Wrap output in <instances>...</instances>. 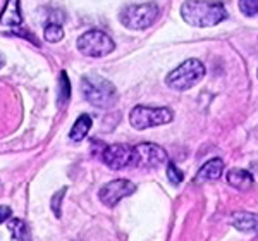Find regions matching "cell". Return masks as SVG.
<instances>
[{"label":"cell","instance_id":"6da1fadb","mask_svg":"<svg viewBox=\"0 0 258 241\" xmlns=\"http://www.w3.org/2000/svg\"><path fill=\"white\" fill-rule=\"evenodd\" d=\"M181 18L191 26L210 28L227 19V11L217 0H186L181 7Z\"/></svg>","mask_w":258,"mask_h":241},{"label":"cell","instance_id":"7402d4cb","mask_svg":"<svg viewBox=\"0 0 258 241\" xmlns=\"http://www.w3.org/2000/svg\"><path fill=\"white\" fill-rule=\"evenodd\" d=\"M4 64H6V57L0 53V68H4Z\"/></svg>","mask_w":258,"mask_h":241},{"label":"cell","instance_id":"9c48e42d","mask_svg":"<svg viewBox=\"0 0 258 241\" xmlns=\"http://www.w3.org/2000/svg\"><path fill=\"white\" fill-rule=\"evenodd\" d=\"M102 160L107 167L120 171V169L129 167L131 160V147L127 145H107L102 150Z\"/></svg>","mask_w":258,"mask_h":241},{"label":"cell","instance_id":"ac0fdd59","mask_svg":"<svg viewBox=\"0 0 258 241\" xmlns=\"http://www.w3.org/2000/svg\"><path fill=\"white\" fill-rule=\"evenodd\" d=\"M239 11L246 18H256L258 14V0H239Z\"/></svg>","mask_w":258,"mask_h":241},{"label":"cell","instance_id":"7c38bea8","mask_svg":"<svg viewBox=\"0 0 258 241\" xmlns=\"http://www.w3.org/2000/svg\"><path fill=\"white\" fill-rule=\"evenodd\" d=\"M226 179L232 188L243 190V191L249 190L253 186V183H255L253 174L244 171V169H231V171H227L226 174Z\"/></svg>","mask_w":258,"mask_h":241},{"label":"cell","instance_id":"5bb4252c","mask_svg":"<svg viewBox=\"0 0 258 241\" xmlns=\"http://www.w3.org/2000/svg\"><path fill=\"white\" fill-rule=\"evenodd\" d=\"M232 224H234L236 229H239L243 232H256V215L251 214V212H239V214H234Z\"/></svg>","mask_w":258,"mask_h":241},{"label":"cell","instance_id":"ffe728a7","mask_svg":"<svg viewBox=\"0 0 258 241\" xmlns=\"http://www.w3.org/2000/svg\"><path fill=\"white\" fill-rule=\"evenodd\" d=\"M64 193H66V188H62L60 191H57V193L53 195V198H52V210H53V214H55L57 217H60L59 203H60V198L64 197Z\"/></svg>","mask_w":258,"mask_h":241},{"label":"cell","instance_id":"d6986e66","mask_svg":"<svg viewBox=\"0 0 258 241\" xmlns=\"http://www.w3.org/2000/svg\"><path fill=\"white\" fill-rule=\"evenodd\" d=\"M167 177L174 186H179L182 183V179H184V174H182V171L176 164L170 162V164H167Z\"/></svg>","mask_w":258,"mask_h":241},{"label":"cell","instance_id":"7a4b0ae2","mask_svg":"<svg viewBox=\"0 0 258 241\" xmlns=\"http://www.w3.org/2000/svg\"><path fill=\"white\" fill-rule=\"evenodd\" d=\"M81 93L86 102L98 109H110L117 102V90L102 76H85L81 80Z\"/></svg>","mask_w":258,"mask_h":241},{"label":"cell","instance_id":"44dd1931","mask_svg":"<svg viewBox=\"0 0 258 241\" xmlns=\"http://www.w3.org/2000/svg\"><path fill=\"white\" fill-rule=\"evenodd\" d=\"M12 215V210L11 207H6V205H0V224H4Z\"/></svg>","mask_w":258,"mask_h":241},{"label":"cell","instance_id":"3957f363","mask_svg":"<svg viewBox=\"0 0 258 241\" xmlns=\"http://www.w3.org/2000/svg\"><path fill=\"white\" fill-rule=\"evenodd\" d=\"M205 76V66L198 59H188L172 69L165 78V85L176 91H186L197 86Z\"/></svg>","mask_w":258,"mask_h":241},{"label":"cell","instance_id":"8fae6325","mask_svg":"<svg viewBox=\"0 0 258 241\" xmlns=\"http://www.w3.org/2000/svg\"><path fill=\"white\" fill-rule=\"evenodd\" d=\"M224 172V160L222 159H210L209 162L200 167V171L195 177L197 183H205V181H217Z\"/></svg>","mask_w":258,"mask_h":241},{"label":"cell","instance_id":"e0dca14e","mask_svg":"<svg viewBox=\"0 0 258 241\" xmlns=\"http://www.w3.org/2000/svg\"><path fill=\"white\" fill-rule=\"evenodd\" d=\"M43 36H45V40H47L48 43H57V41H60L62 38H64V30H62L60 24L50 23L48 26H45Z\"/></svg>","mask_w":258,"mask_h":241},{"label":"cell","instance_id":"277c9868","mask_svg":"<svg viewBox=\"0 0 258 241\" xmlns=\"http://www.w3.org/2000/svg\"><path fill=\"white\" fill-rule=\"evenodd\" d=\"M159 16H160L159 4L147 2V4H138V6L124 7L119 12V21L127 30L140 31L153 26L157 23V19H159Z\"/></svg>","mask_w":258,"mask_h":241},{"label":"cell","instance_id":"5b68a950","mask_svg":"<svg viewBox=\"0 0 258 241\" xmlns=\"http://www.w3.org/2000/svg\"><path fill=\"white\" fill-rule=\"evenodd\" d=\"M174 117V112L169 107H150L136 105L129 112V124L136 131H145L148 128H157L169 124Z\"/></svg>","mask_w":258,"mask_h":241},{"label":"cell","instance_id":"52a82bcc","mask_svg":"<svg viewBox=\"0 0 258 241\" xmlns=\"http://www.w3.org/2000/svg\"><path fill=\"white\" fill-rule=\"evenodd\" d=\"M167 162V152L159 145L153 143H140L131 147V160L129 167L140 169H155Z\"/></svg>","mask_w":258,"mask_h":241},{"label":"cell","instance_id":"30bf717a","mask_svg":"<svg viewBox=\"0 0 258 241\" xmlns=\"http://www.w3.org/2000/svg\"><path fill=\"white\" fill-rule=\"evenodd\" d=\"M0 23L11 28H18L23 24L19 0H6V6H4L2 12H0Z\"/></svg>","mask_w":258,"mask_h":241},{"label":"cell","instance_id":"ba28073f","mask_svg":"<svg viewBox=\"0 0 258 241\" xmlns=\"http://www.w3.org/2000/svg\"><path fill=\"white\" fill-rule=\"evenodd\" d=\"M135 191H136V186L129 179H114V181L107 183L103 188H100L98 198L103 205L115 207L122 198L131 197Z\"/></svg>","mask_w":258,"mask_h":241},{"label":"cell","instance_id":"2e32d148","mask_svg":"<svg viewBox=\"0 0 258 241\" xmlns=\"http://www.w3.org/2000/svg\"><path fill=\"white\" fill-rule=\"evenodd\" d=\"M71 98V83H69V76L66 71H62L59 76V97H57V102H59L60 107L68 105Z\"/></svg>","mask_w":258,"mask_h":241},{"label":"cell","instance_id":"8992f818","mask_svg":"<svg viewBox=\"0 0 258 241\" xmlns=\"http://www.w3.org/2000/svg\"><path fill=\"white\" fill-rule=\"evenodd\" d=\"M76 47L86 57H105L114 52L115 43L105 31L90 30L78 38Z\"/></svg>","mask_w":258,"mask_h":241},{"label":"cell","instance_id":"9a60e30c","mask_svg":"<svg viewBox=\"0 0 258 241\" xmlns=\"http://www.w3.org/2000/svg\"><path fill=\"white\" fill-rule=\"evenodd\" d=\"M9 231L12 241H31V232L30 227L21 219H12L9 222Z\"/></svg>","mask_w":258,"mask_h":241},{"label":"cell","instance_id":"4fadbf2b","mask_svg":"<svg viewBox=\"0 0 258 241\" xmlns=\"http://www.w3.org/2000/svg\"><path fill=\"white\" fill-rule=\"evenodd\" d=\"M91 124H93V120H91L90 115H86V114L80 115V117L76 119V123L73 124V128H71L69 138L73 141H76V143H80V141H83L88 136Z\"/></svg>","mask_w":258,"mask_h":241}]
</instances>
